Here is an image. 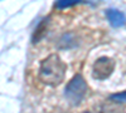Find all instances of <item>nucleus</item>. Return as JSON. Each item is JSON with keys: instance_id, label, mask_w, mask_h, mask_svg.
Here are the masks:
<instances>
[{"instance_id": "obj_1", "label": "nucleus", "mask_w": 126, "mask_h": 113, "mask_svg": "<svg viewBox=\"0 0 126 113\" xmlns=\"http://www.w3.org/2000/svg\"><path fill=\"white\" fill-rule=\"evenodd\" d=\"M67 65L58 54H50L42 60L39 69V79L44 84L56 87L64 78Z\"/></svg>"}, {"instance_id": "obj_5", "label": "nucleus", "mask_w": 126, "mask_h": 113, "mask_svg": "<svg viewBox=\"0 0 126 113\" xmlns=\"http://www.w3.org/2000/svg\"><path fill=\"white\" fill-rule=\"evenodd\" d=\"M48 18L43 19L42 22L39 23V25L37 26V29L34 30V34H33V43H38L39 40L43 38V35L46 34V30L48 28Z\"/></svg>"}, {"instance_id": "obj_2", "label": "nucleus", "mask_w": 126, "mask_h": 113, "mask_svg": "<svg viewBox=\"0 0 126 113\" xmlns=\"http://www.w3.org/2000/svg\"><path fill=\"white\" fill-rule=\"evenodd\" d=\"M87 92V83L81 74H76L64 88V96L73 106H78L83 100Z\"/></svg>"}, {"instance_id": "obj_6", "label": "nucleus", "mask_w": 126, "mask_h": 113, "mask_svg": "<svg viewBox=\"0 0 126 113\" xmlns=\"http://www.w3.org/2000/svg\"><path fill=\"white\" fill-rule=\"evenodd\" d=\"M110 99L116 102V103H126V90L120 92V93H115L110 96Z\"/></svg>"}, {"instance_id": "obj_3", "label": "nucleus", "mask_w": 126, "mask_h": 113, "mask_svg": "<svg viewBox=\"0 0 126 113\" xmlns=\"http://www.w3.org/2000/svg\"><path fill=\"white\" fill-rule=\"evenodd\" d=\"M115 62L109 57H101L93 63L92 73L96 79H106L113 72Z\"/></svg>"}, {"instance_id": "obj_7", "label": "nucleus", "mask_w": 126, "mask_h": 113, "mask_svg": "<svg viewBox=\"0 0 126 113\" xmlns=\"http://www.w3.org/2000/svg\"><path fill=\"white\" fill-rule=\"evenodd\" d=\"M78 3V0H62V1H57L56 3V8L57 9H64L68 6H73Z\"/></svg>"}, {"instance_id": "obj_4", "label": "nucleus", "mask_w": 126, "mask_h": 113, "mask_svg": "<svg viewBox=\"0 0 126 113\" xmlns=\"http://www.w3.org/2000/svg\"><path fill=\"white\" fill-rule=\"evenodd\" d=\"M106 16L109 19L110 24L115 28H120V26H124L126 24L125 14L117 9H107L106 10Z\"/></svg>"}, {"instance_id": "obj_8", "label": "nucleus", "mask_w": 126, "mask_h": 113, "mask_svg": "<svg viewBox=\"0 0 126 113\" xmlns=\"http://www.w3.org/2000/svg\"><path fill=\"white\" fill-rule=\"evenodd\" d=\"M83 113H90V112H88V111H85V112H83Z\"/></svg>"}]
</instances>
